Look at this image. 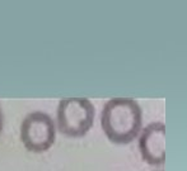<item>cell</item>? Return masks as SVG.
Masks as SVG:
<instances>
[{"label": "cell", "instance_id": "6da1fadb", "mask_svg": "<svg viewBox=\"0 0 187 171\" xmlns=\"http://www.w3.org/2000/svg\"><path fill=\"white\" fill-rule=\"evenodd\" d=\"M143 124V110L133 98H112L101 113V126L111 142L125 145L136 138Z\"/></svg>", "mask_w": 187, "mask_h": 171}, {"label": "cell", "instance_id": "277c9868", "mask_svg": "<svg viewBox=\"0 0 187 171\" xmlns=\"http://www.w3.org/2000/svg\"><path fill=\"white\" fill-rule=\"evenodd\" d=\"M139 150L143 160L150 165H162L166 161V124L152 122L141 131Z\"/></svg>", "mask_w": 187, "mask_h": 171}, {"label": "cell", "instance_id": "8992f818", "mask_svg": "<svg viewBox=\"0 0 187 171\" xmlns=\"http://www.w3.org/2000/svg\"><path fill=\"white\" fill-rule=\"evenodd\" d=\"M159 171H163V170H159Z\"/></svg>", "mask_w": 187, "mask_h": 171}, {"label": "cell", "instance_id": "5b68a950", "mask_svg": "<svg viewBox=\"0 0 187 171\" xmlns=\"http://www.w3.org/2000/svg\"><path fill=\"white\" fill-rule=\"evenodd\" d=\"M3 124H4V117H3L2 108H0V133H2V129H3Z\"/></svg>", "mask_w": 187, "mask_h": 171}, {"label": "cell", "instance_id": "3957f363", "mask_svg": "<svg viewBox=\"0 0 187 171\" xmlns=\"http://www.w3.org/2000/svg\"><path fill=\"white\" fill-rule=\"evenodd\" d=\"M56 126L51 115L34 110L28 113L21 123V139L24 147L32 152L47 151L55 142Z\"/></svg>", "mask_w": 187, "mask_h": 171}, {"label": "cell", "instance_id": "7a4b0ae2", "mask_svg": "<svg viewBox=\"0 0 187 171\" xmlns=\"http://www.w3.org/2000/svg\"><path fill=\"white\" fill-rule=\"evenodd\" d=\"M96 109L88 98H62L59 101L57 128L69 137H82L92 128Z\"/></svg>", "mask_w": 187, "mask_h": 171}]
</instances>
